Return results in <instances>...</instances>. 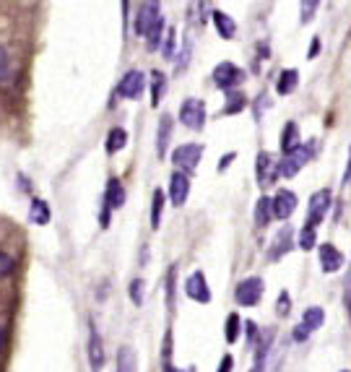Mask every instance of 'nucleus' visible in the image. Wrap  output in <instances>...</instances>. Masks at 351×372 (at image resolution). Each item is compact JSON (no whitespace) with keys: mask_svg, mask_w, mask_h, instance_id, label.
<instances>
[{"mask_svg":"<svg viewBox=\"0 0 351 372\" xmlns=\"http://www.w3.org/2000/svg\"><path fill=\"white\" fill-rule=\"evenodd\" d=\"M164 45H161V55L164 58H172L174 55V47H177V34H174V29H169L167 32V39H161Z\"/></svg>","mask_w":351,"mask_h":372,"instance_id":"nucleus-37","label":"nucleus"},{"mask_svg":"<svg viewBox=\"0 0 351 372\" xmlns=\"http://www.w3.org/2000/svg\"><path fill=\"white\" fill-rule=\"evenodd\" d=\"M13 271H16V260L5 250H0V279H8Z\"/></svg>","mask_w":351,"mask_h":372,"instance_id":"nucleus-35","label":"nucleus"},{"mask_svg":"<svg viewBox=\"0 0 351 372\" xmlns=\"http://www.w3.org/2000/svg\"><path fill=\"white\" fill-rule=\"evenodd\" d=\"M346 177H349V180H351V159H349V175H346Z\"/></svg>","mask_w":351,"mask_h":372,"instance_id":"nucleus-49","label":"nucleus"},{"mask_svg":"<svg viewBox=\"0 0 351 372\" xmlns=\"http://www.w3.org/2000/svg\"><path fill=\"white\" fill-rule=\"evenodd\" d=\"M291 245H294V230H291V227H281V230L273 234L268 260H281V258L291 250Z\"/></svg>","mask_w":351,"mask_h":372,"instance_id":"nucleus-11","label":"nucleus"},{"mask_svg":"<svg viewBox=\"0 0 351 372\" xmlns=\"http://www.w3.org/2000/svg\"><path fill=\"white\" fill-rule=\"evenodd\" d=\"M159 16H161L159 0H143L141 8H138V16H135V32L143 37V34H146V29L154 24Z\"/></svg>","mask_w":351,"mask_h":372,"instance_id":"nucleus-13","label":"nucleus"},{"mask_svg":"<svg viewBox=\"0 0 351 372\" xmlns=\"http://www.w3.org/2000/svg\"><path fill=\"white\" fill-rule=\"evenodd\" d=\"M174 279H177V273H174V266L167 271V282H164V297H167V308L174 310Z\"/></svg>","mask_w":351,"mask_h":372,"instance_id":"nucleus-34","label":"nucleus"},{"mask_svg":"<svg viewBox=\"0 0 351 372\" xmlns=\"http://www.w3.org/2000/svg\"><path fill=\"white\" fill-rule=\"evenodd\" d=\"M297 195L291 190H278L276 193V198L271 201V206H273V219H289L294 211H297Z\"/></svg>","mask_w":351,"mask_h":372,"instance_id":"nucleus-12","label":"nucleus"},{"mask_svg":"<svg viewBox=\"0 0 351 372\" xmlns=\"http://www.w3.org/2000/svg\"><path fill=\"white\" fill-rule=\"evenodd\" d=\"M297 84H299V71H294V68H286L284 73L278 76V86H276V91L278 94H291V91L297 89Z\"/></svg>","mask_w":351,"mask_h":372,"instance_id":"nucleus-24","label":"nucleus"},{"mask_svg":"<svg viewBox=\"0 0 351 372\" xmlns=\"http://www.w3.org/2000/svg\"><path fill=\"white\" fill-rule=\"evenodd\" d=\"M169 138H172V117L161 115V120H159V133H156V156H159V159L167 156Z\"/></svg>","mask_w":351,"mask_h":372,"instance_id":"nucleus-16","label":"nucleus"},{"mask_svg":"<svg viewBox=\"0 0 351 372\" xmlns=\"http://www.w3.org/2000/svg\"><path fill=\"white\" fill-rule=\"evenodd\" d=\"M187 195H190V177L185 175V172H172V177H169V201L174 208H180L185 206L187 201Z\"/></svg>","mask_w":351,"mask_h":372,"instance_id":"nucleus-9","label":"nucleus"},{"mask_svg":"<svg viewBox=\"0 0 351 372\" xmlns=\"http://www.w3.org/2000/svg\"><path fill=\"white\" fill-rule=\"evenodd\" d=\"M89 362H91V370L99 372L104 364V347H102V338L96 334V328L91 325V336H89Z\"/></svg>","mask_w":351,"mask_h":372,"instance_id":"nucleus-17","label":"nucleus"},{"mask_svg":"<svg viewBox=\"0 0 351 372\" xmlns=\"http://www.w3.org/2000/svg\"><path fill=\"white\" fill-rule=\"evenodd\" d=\"M104 206L107 208H122L125 206V188H122V182L117 180V177H109L107 182V190H104Z\"/></svg>","mask_w":351,"mask_h":372,"instance_id":"nucleus-15","label":"nucleus"},{"mask_svg":"<svg viewBox=\"0 0 351 372\" xmlns=\"http://www.w3.org/2000/svg\"><path fill=\"white\" fill-rule=\"evenodd\" d=\"M247 104V97L239 89H226V107H224V115H237L242 112Z\"/></svg>","mask_w":351,"mask_h":372,"instance_id":"nucleus-21","label":"nucleus"},{"mask_svg":"<svg viewBox=\"0 0 351 372\" xmlns=\"http://www.w3.org/2000/svg\"><path fill=\"white\" fill-rule=\"evenodd\" d=\"M320 269L323 273H336L341 271L343 266V256H341V250H338L336 245H320Z\"/></svg>","mask_w":351,"mask_h":372,"instance_id":"nucleus-14","label":"nucleus"},{"mask_svg":"<svg viewBox=\"0 0 351 372\" xmlns=\"http://www.w3.org/2000/svg\"><path fill=\"white\" fill-rule=\"evenodd\" d=\"M164 26H167L164 16H159L154 24L146 29L143 39H146V47H148V50H159V47H161V39H164Z\"/></svg>","mask_w":351,"mask_h":372,"instance_id":"nucleus-18","label":"nucleus"},{"mask_svg":"<svg viewBox=\"0 0 351 372\" xmlns=\"http://www.w3.org/2000/svg\"><path fill=\"white\" fill-rule=\"evenodd\" d=\"M245 331H247V341H250V344L255 347V341H258V336H260V334H258V325L250 321V323L245 325Z\"/></svg>","mask_w":351,"mask_h":372,"instance_id":"nucleus-42","label":"nucleus"},{"mask_svg":"<svg viewBox=\"0 0 351 372\" xmlns=\"http://www.w3.org/2000/svg\"><path fill=\"white\" fill-rule=\"evenodd\" d=\"M161 211H164V193L156 190L154 206H151V227H154V230H159V224H161Z\"/></svg>","mask_w":351,"mask_h":372,"instance_id":"nucleus-32","label":"nucleus"},{"mask_svg":"<svg viewBox=\"0 0 351 372\" xmlns=\"http://www.w3.org/2000/svg\"><path fill=\"white\" fill-rule=\"evenodd\" d=\"M341 372H351V370H341Z\"/></svg>","mask_w":351,"mask_h":372,"instance_id":"nucleus-50","label":"nucleus"},{"mask_svg":"<svg viewBox=\"0 0 351 372\" xmlns=\"http://www.w3.org/2000/svg\"><path fill=\"white\" fill-rule=\"evenodd\" d=\"M3 344H5V328L0 325V351H3Z\"/></svg>","mask_w":351,"mask_h":372,"instance_id":"nucleus-47","label":"nucleus"},{"mask_svg":"<svg viewBox=\"0 0 351 372\" xmlns=\"http://www.w3.org/2000/svg\"><path fill=\"white\" fill-rule=\"evenodd\" d=\"M299 143H302V136H299V125L297 123H286L284 133H281V151L289 154V151H294Z\"/></svg>","mask_w":351,"mask_h":372,"instance_id":"nucleus-20","label":"nucleus"},{"mask_svg":"<svg viewBox=\"0 0 351 372\" xmlns=\"http://www.w3.org/2000/svg\"><path fill=\"white\" fill-rule=\"evenodd\" d=\"M302 323H304L310 331H317V328H323V323H325L323 308H307V310H304V318H302Z\"/></svg>","mask_w":351,"mask_h":372,"instance_id":"nucleus-28","label":"nucleus"},{"mask_svg":"<svg viewBox=\"0 0 351 372\" xmlns=\"http://www.w3.org/2000/svg\"><path fill=\"white\" fill-rule=\"evenodd\" d=\"M317 52H320V39H312V45H310V50H307V58H315V55H317Z\"/></svg>","mask_w":351,"mask_h":372,"instance_id":"nucleus-45","label":"nucleus"},{"mask_svg":"<svg viewBox=\"0 0 351 372\" xmlns=\"http://www.w3.org/2000/svg\"><path fill=\"white\" fill-rule=\"evenodd\" d=\"M164 89H167V76L161 71H154L151 73V107H159Z\"/></svg>","mask_w":351,"mask_h":372,"instance_id":"nucleus-27","label":"nucleus"},{"mask_svg":"<svg viewBox=\"0 0 351 372\" xmlns=\"http://www.w3.org/2000/svg\"><path fill=\"white\" fill-rule=\"evenodd\" d=\"M268 107V94H260L258 99H255V117L260 120V115H263V110Z\"/></svg>","mask_w":351,"mask_h":372,"instance_id":"nucleus-43","label":"nucleus"},{"mask_svg":"<svg viewBox=\"0 0 351 372\" xmlns=\"http://www.w3.org/2000/svg\"><path fill=\"white\" fill-rule=\"evenodd\" d=\"M232 370H234V360L226 354V357L221 360V364H219V372H232Z\"/></svg>","mask_w":351,"mask_h":372,"instance_id":"nucleus-44","label":"nucleus"},{"mask_svg":"<svg viewBox=\"0 0 351 372\" xmlns=\"http://www.w3.org/2000/svg\"><path fill=\"white\" fill-rule=\"evenodd\" d=\"M234 156H237V154H226V156H221V162H219V169H221V172H224V169H226V167H229V164H232V162H234Z\"/></svg>","mask_w":351,"mask_h":372,"instance_id":"nucleus-46","label":"nucleus"},{"mask_svg":"<svg viewBox=\"0 0 351 372\" xmlns=\"http://www.w3.org/2000/svg\"><path fill=\"white\" fill-rule=\"evenodd\" d=\"M224 338L234 344L237 338H239V315L237 312H229V318H226V325H224Z\"/></svg>","mask_w":351,"mask_h":372,"instance_id":"nucleus-29","label":"nucleus"},{"mask_svg":"<svg viewBox=\"0 0 351 372\" xmlns=\"http://www.w3.org/2000/svg\"><path fill=\"white\" fill-rule=\"evenodd\" d=\"M200 156H203V146H200V143H185V146H177V149H174L172 164L180 169V172H185V175H190V172H195V167H198Z\"/></svg>","mask_w":351,"mask_h":372,"instance_id":"nucleus-3","label":"nucleus"},{"mask_svg":"<svg viewBox=\"0 0 351 372\" xmlns=\"http://www.w3.org/2000/svg\"><path fill=\"white\" fill-rule=\"evenodd\" d=\"M29 219H31V224H47L50 221V206L47 201H42V198H34L31 201V211H29Z\"/></svg>","mask_w":351,"mask_h":372,"instance_id":"nucleus-23","label":"nucleus"},{"mask_svg":"<svg viewBox=\"0 0 351 372\" xmlns=\"http://www.w3.org/2000/svg\"><path fill=\"white\" fill-rule=\"evenodd\" d=\"M117 372H138V357L130 347H122L117 354Z\"/></svg>","mask_w":351,"mask_h":372,"instance_id":"nucleus-22","label":"nucleus"},{"mask_svg":"<svg viewBox=\"0 0 351 372\" xmlns=\"http://www.w3.org/2000/svg\"><path fill=\"white\" fill-rule=\"evenodd\" d=\"M180 123L190 130H200L206 123V104L200 99H185L180 107Z\"/></svg>","mask_w":351,"mask_h":372,"instance_id":"nucleus-4","label":"nucleus"},{"mask_svg":"<svg viewBox=\"0 0 351 372\" xmlns=\"http://www.w3.org/2000/svg\"><path fill=\"white\" fill-rule=\"evenodd\" d=\"M320 8V0H302L299 3V18H302V24H310L312 18H315V13Z\"/></svg>","mask_w":351,"mask_h":372,"instance_id":"nucleus-30","label":"nucleus"},{"mask_svg":"<svg viewBox=\"0 0 351 372\" xmlns=\"http://www.w3.org/2000/svg\"><path fill=\"white\" fill-rule=\"evenodd\" d=\"M343 305H346V312L351 318V273L346 276V284H343Z\"/></svg>","mask_w":351,"mask_h":372,"instance_id":"nucleus-41","label":"nucleus"},{"mask_svg":"<svg viewBox=\"0 0 351 372\" xmlns=\"http://www.w3.org/2000/svg\"><path fill=\"white\" fill-rule=\"evenodd\" d=\"M128 146V133L122 128H112L109 136H107V154H117Z\"/></svg>","mask_w":351,"mask_h":372,"instance_id":"nucleus-25","label":"nucleus"},{"mask_svg":"<svg viewBox=\"0 0 351 372\" xmlns=\"http://www.w3.org/2000/svg\"><path fill=\"white\" fill-rule=\"evenodd\" d=\"M187 18L190 24H200L206 18V0H190V8H187Z\"/></svg>","mask_w":351,"mask_h":372,"instance_id":"nucleus-31","label":"nucleus"},{"mask_svg":"<svg viewBox=\"0 0 351 372\" xmlns=\"http://www.w3.org/2000/svg\"><path fill=\"white\" fill-rule=\"evenodd\" d=\"M328 208H330V190L325 188V190L312 193L310 211H307V227H317L328 214Z\"/></svg>","mask_w":351,"mask_h":372,"instance_id":"nucleus-8","label":"nucleus"},{"mask_svg":"<svg viewBox=\"0 0 351 372\" xmlns=\"http://www.w3.org/2000/svg\"><path fill=\"white\" fill-rule=\"evenodd\" d=\"M8 76H11V55L5 47H0V84L8 81Z\"/></svg>","mask_w":351,"mask_h":372,"instance_id":"nucleus-36","label":"nucleus"},{"mask_svg":"<svg viewBox=\"0 0 351 372\" xmlns=\"http://www.w3.org/2000/svg\"><path fill=\"white\" fill-rule=\"evenodd\" d=\"M263 292H265L263 279H260V276H250V279L237 284L234 299H237V305H242V308H255L260 299H263Z\"/></svg>","mask_w":351,"mask_h":372,"instance_id":"nucleus-2","label":"nucleus"},{"mask_svg":"<svg viewBox=\"0 0 351 372\" xmlns=\"http://www.w3.org/2000/svg\"><path fill=\"white\" fill-rule=\"evenodd\" d=\"M167 372H195V370H193V367H190V370H177V367H169Z\"/></svg>","mask_w":351,"mask_h":372,"instance_id":"nucleus-48","label":"nucleus"},{"mask_svg":"<svg viewBox=\"0 0 351 372\" xmlns=\"http://www.w3.org/2000/svg\"><path fill=\"white\" fill-rule=\"evenodd\" d=\"M312 154H315V143H312V141L310 143H299L294 151L284 154V159L278 162V172H281L284 177H294V175H299V169L310 162Z\"/></svg>","mask_w":351,"mask_h":372,"instance_id":"nucleus-1","label":"nucleus"},{"mask_svg":"<svg viewBox=\"0 0 351 372\" xmlns=\"http://www.w3.org/2000/svg\"><path fill=\"white\" fill-rule=\"evenodd\" d=\"M312 331L310 328H307V325H304V323H302V325H297V328H294V331H291V338H294V341H299V344H302V341H307V336H310Z\"/></svg>","mask_w":351,"mask_h":372,"instance_id":"nucleus-40","label":"nucleus"},{"mask_svg":"<svg viewBox=\"0 0 351 372\" xmlns=\"http://www.w3.org/2000/svg\"><path fill=\"white\" fill-rule=\"evenodd\" d=\"M185 295L190 297V299H195V302H200V305L211 302V289H208L203 271H193V273L187 276V282H185Z\"/></svg>","mask_w":351,"mask_h":372,"instance_id":"nucleus-7","label":"nucleus"},{"mask_svg":"<svg viewBox=\"0 0 351 372\" xmlns=\"http://www.w3.org/2000/svg\"><path fill=\"white\" fill-rule=\"evenodd\" d=\"M211 18H213V26H216V32H219L221 39H232L237 34V24H234L232 16H226L224 11H213L211 13Z\"/></svg>","mask_w":351,"mask_h":372,"instance_id":"nucleus-19","label":"nucleus"},{"mask_svg":"<svg viewBox=\"0 0 351 372\" xmlns=\"http://www.w3.org/2000/svg\"><path fill=\"white\" fill-rule=\"evenodd\" d=\"M276 310H278V315H281V318H286V315H289V310H291V299H289V292H281V295H278Z\"/></svg>","mask_w":351,"mask_h":372,"instance_id":"nucleus-39","label":"nucleus"},{"mask_svg":"<svg viewBox=\"0 0 351 372\" xmlns=\"http://www.w3.org/2000/svg\"><path fill=\"white\" fill-rule=\"evenodd\" d=\"M258 167H255V175H258V185L260 188H271L273 182H276V177L281 175L278 172V164L273 162V156L268 154V151H260L258 154V162H255Z\"/></svg>","mask_w":351,"mask_h":372,"instance_id":"nucleus-10","label":"nucleus"},{"mask_svg":"<svg viewBox=\"0 0 351 372\" xmlns=\"http://www.w3.org/2000/svg\"><path fill=\"white\" fill-rule=\"evenodd\" d=\"M143 286H146L143 279H133V282H130V299H133L135 305H141L143 302Z\"/></svg>","mask_w":351,"mask_h":372,"instance_id":"nucleus-38","label":"nucleus"},{"mask_svg":"<svg viewBox=\"0 0 351 372\" xmlns=\"http://www.w3.org/2000/svg\"><path fill=\"white\" fill-rule=\"evenodd\" d=\"M242 78H245L242 68H237L234 63H219L216 68H213V84L224 91L237 89V86L242 84Z\"/></svg>","mask_w":351,"mask_h":372,"instance_id":"nucleus-5","label":"nucleus"},{"mask_svg":"<svg viewBox=\"0 0 351 372\" xmlns=\"http://www.w3.org/2000/svg\"><path fill=\"white\" fill-rule=\"evenodd\" d=\"M271 219H273L271 198L263 195L258 203H255V224H258V227H265V224H271Z\"/></svg>","mask_w":351,"mask_h":372,"instance_id":"nucleus-26","label":"nucleus"},{"mask_svg":"<svg viewBox=\"0 0 351 372\" xmlns=\"http://www.w3.org/2000/svg\"><path fill=\"white\" fill-rule=\"evenodd\" d=\"M143 89H146V76L141 71H128L125 76L120 78V84H117V94L122 99H138Z\"/></svg>","mask_w":351,"mask_h":372,"instance_id":"nucleus-6","label":"nucleus"},{"mask_svg":"<svg viewBox=\"0 0 351 372\" xmlns=\"http://www.w3.org/2000/svg\"><path fill=\"white\" fill-rule=\"evenodd\" d=\"M315 245H317V232H315V227H307V224H304V230L299 234V247H302V250H312Z\"/></svg>","mask_w":351,"mask_h":372,"instance_id":"nucleus-33","label":"nucleus"}]
</instances>
